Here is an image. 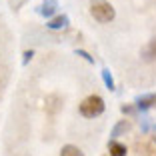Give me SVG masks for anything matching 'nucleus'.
Returning <instances> with one entry per match:
<instances>
[{"label": "nucleus", "instance_id": "obj_1", "mask_svg": "<svg viewBox=\"0 0 156 156\" xmlns=\"http://www.w3.org/2000/svg\"><path fill=\"white\" fill-rule=\"evenodd\" d=\"M90 14H92L94 20H98L102 24L114 20V16H116L114 6L108 0H90Z\"/></svg>", "mask_w": 156, "mask_h": 156}, {"label": "nucleus", "instance_id": "obj_9", "mask_svg": "<svg viewBox=\"0 0 156 156\" xmlns=\"http://www.w3.org/2000/svg\"><path fill=\"white\" fill-rule=\"evenodd\" d=\"M60 156H84V152L78 146H74V144H66V146H62V150H60Z\"/></svg>", "mask_w": 156, "mask_h": 156}, {"label": "nucleus", "instance_id": "obj_4", "mask_svg": "<svg viewBox=\"0 0 156 156\" xmlns=\"http://www.w3.org/2000/svg\"><path fill=\"white\" fill-rule=\"evenodd\" d=\"M58 10V0H44L40 6H38V14L46 16V18H52Z\"/></svg>", "mask_w": 156, "mask_h": 156}, {"label": "nucleus", "instance_id": "obj_10", "mask_svg": "<svg viewBox=\"0 0 156 156\" xmlns=\"http://www.w3.org/2000/svg\"><path fill=\"white\" fill-rule=\"evenodd\" d=\"M102 80H104V84H106V88L108 90H114L116 88V84H114V78H112V74H110V70L108 68H102Z\"/></svg>", "mask_w": 156, "mask_h": 156}, {"label": "nucleus", "instance_id": "obj_12", "mask_svg": "<svg viewBox=\"0 0 156 156\" xmlns=\"http://www.w3.org/2000/svg\"><path fill=\"white\" fill-rule=\"evenodd\" d=\"M76 56H82V58L86 60V62H90V64H92V62H94V58H92V56L88 54L86 50H76Z\"/></svg>", "mask_w": 156, "mask_h": 156}, {"label": "nucleus", "instance_id": "obj_8", "mask_svg": "<svg viewBox=\"0 0 156 156\" xmlns=\"http://www.w3.org/2000/svg\"><path fill=\"white\" fill-rule=\"evenodd\" d=\"M108 152H110V156H126V146H124L122 142H118V140H110L108 142Z\"/></svg>", "mask_w": 156, "mask_h": 156}, {"label": "nucleus", "instance_id": "obj_13", "mask_svg": "<svg viewBox=\"0 0 156 156\" xmlns=\"http://www.w3.org/2000/svg\"><path fill=\"white\" fill-rule=\"evenodd\" d=\"M140 126H142V132H148V130H150V118H148V116H142Z\"/></svg>", "mask_w": 156, "mask_h": 156}, {"label": "nucleus", "instance_id": "obj_6", "mask_svg": "<svg viewBox=\"0 0 156 156\" xmlns=\"http://www.w3.org/2000/svg\"><path fill=\"white\" fill-rule=\"evenodd\" d=\"M140 56H142V60H146V62H154L156 60V36L150 38V42L142 48Z\"/></svg>", "mask_w": 156, "mask_h": 156}, {"label": "nucleus", "instance_id": "obj_11", "mask_svg": "<svg viewBox=\"0 0 156 156\" xmlns=\"http://www.w3.org/2000/svg\"><path fill=\"white\" fill-rule=\"evenodd\" d=\"M120 110H122L124 114H130V116H132L134 112H136V106H130V104H122V108H120Z\"/></svg>", "mask_w": 156, "mask_h": 156}, {"label": "nucleus", "instance_id": "obj_5", "mask_svg": "<svg viewBox=\"0 0 156 156\" xmlns=\"http://www.w3.org/2000/svg\"><path fill=\"white\" fill-rule=\"evenodd\" d=\"M68 24H70L68 16H66V14H58V16H54V18L48 20L46 26L50 28V30H62V28H68Z\"/></svg>", "mask_w": 156, "mask_h": 156}, {"label": "nucleus", "instance_id": "obj_15", "mask_svg": "<svg viewBox=\"0 0 156 156\" xmlns=\"http://www.w3.org/2000/svg\"><path fill=\"white\" fill-rule=\"evenodd\" d=\"M24 2H26V0H10V6H12V8H14V10H18V8H20V6H22V4H24Z\"/></svg>", "mask_w": 156, "mask_h": 156}, {"label": "nucleus", "instance_id": "obj_14", "mask_svg": "<svg viewBox=\"0 0 156 156\" xmlns=\"http://www.w3.org/2000/svg\"><path fill=\"white\" fill-rule=\"evenodd\" d=\"M32 56H34V52H32V50H26V52H24V54H22V64H28Z\"/></svg>", "mask_w": 156, "mask_h": 156}, {"label": "nucleus", "instance_id": "obj_3", "mask_svg": "<svg viewBox=\"0 0 156 156\" xmlns=\"http://www.w3.org/2000/svg\"><path fill=\"white\" fill-rule=\"evenodd\" d=\"M134 106L136 110H150L152 106H156V92H148V94H140V96L134 98Z\"/></svg>", "mask_w": 156, "mask_h": 156}, {"label": "nucleus", "instance_id": "obj_16", "mask_svg": "<svg viewBox=\"0 0 156 156\" xmlns=\"http://www.w3.org/2000/svg\"><path fill=\"white\" fill-rule=\"evenodd\" d=\"M152 134H154V140H156V124L152 126Z\"/></svg>", "mask_w": 156, "mask_h": 156}, {"label": "nucleus", "instance_id": "obj_7", "mask_svg": "<svg viewBox=\"0 0 156 156\" xmlns=\"http://www.w3.org/2000/svg\"><path fill=\"white\" fill-rule=\"evenodd\" d=\"M130 126H132V124H130V120H120V122L116 124L114 128H112V132H110L112 140H116V138L122 136V134H126V132L130 130Z\"/></svg>", "mask_w": 156, "mask_h": 156}, {"label": "nucleus", "instance_id": "obj_2", "mask_svg": "<svg viewBox=\"0 0 156 156\" xmlns=\"http://www.w3.org/2000/svg\"><path fill=\"white\" fill-rule=\"evenodd\" d=\"M104 112V100L98 94H92V96L84 98L82 104H80V114L86 116V118H96Z\"/></svg>", "mask_w": 156, "mask_h": 156}]
</instances>
